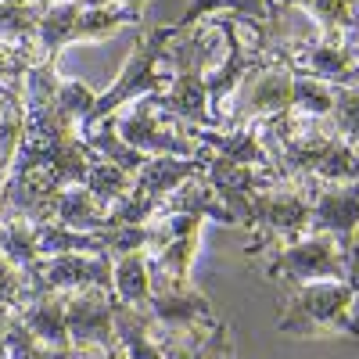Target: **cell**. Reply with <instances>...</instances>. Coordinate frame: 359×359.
<instances>
[{"mask_svg":"<svg viewBox=\"0 0 359 359\" xmlns=\"http://www.w3.org/2000/svg\"><path fill=\"white\" fill-rule=\"evenodd\" d=\"M226 50H230V18H205L191 29L169 25L162 62L172 72V83L158 97L176 118H184L191 126H212L205 76L223 62Z\"/></svg>","mask_w":359,"mask_h":359,"instance_id":"6da1fadb","label":"cell"},{"mask_svg":"<svg viewBox=\"0 0 359 359\" xmlns=\"http://www.w3.org/2000/svg\"><path fill=\"white\" fill-rule=\"evenodd\" d=\"M355 294L359 287L348 280L287 284L277 331L287 338H359V323L352 316Z\"/></svg>","mask_w":359,"mask_h":359,"instance_id":"7a4b0ae2","label":"cell"},{"mask_svg":"<svg viewBox=\"0 0 359 359\" xmlns=\"http://www.w3.org/2000/svg\"><path fill=\"white\" fill-rule=\"evenodd\" d=\"M294 104V72L280 62L277 54L259 50L252 69L241 76L237 90L226 97V104L216 111L212 130H241L255 126L269 115L291 111Z\"/></svg>","mask_w":359,"mask_h":359,"instance_id":"3957f363","label":"cell"},{"mask_svg":"<svg viewBox=\"0 0 359 359\" xmlns=\"http://www.w3.org/2000/svg\"><path fill=\"white\" fill-rule=\"evenodd\" d=\"M313 191L316 184H309V180H280V184L252 194V241L245 255L255 259L306 237L313 216Z\"/></svg>","mask_w":359,"mask_h":359,"instance_id":"277c9868","label":"cell"},{"mask_svg":"<svg viewBox=\"0 0 359 359\" xmlns=\"http://www.w3.org/2000/svg\"><path fill=\"white\" fill-rule=\"evenodd\" d=\"M118 137L130 147H137L140 155H180V158H194L205 147L194 140L191 123L176 118L158 94H144L130 101L126 108L115 111Z\"/></svg>","mask_w":359,"mask_h":359,"instance_id":"5b68a950","label":"cell"},{"mask_svg":"<svg viewBox=\"0 0 359 359\" xmlns=\"http://www.w3.org/2000/svg\"><path fill=\"white\" fill-rule=\"evenodd\" d=\"M140 15L130 8H79L72 0L62 4H43L40 22H36V47L43 62H57L69 43H86V40H104L115 29L137 25Z\"/></svg>","mask_w":359,"mask_h":359,"instance_id":"8992f818","label":"cell"},{"mask_svg":"<svg viewBox=\"0 0 359 359\" xmlns=\"http://www.w3.org/2000/svg\"><path fill=\"white\" fill-rule=\"evenodd\" d=\"M165 40H169V25H158V29H151V36L137 40V47L126 57L123 72L115 76V83L104 90V94H97L94 111H90L79 126L97 123V118H104V115H115L118 108H126L130 101H137L144 94H165L169 83H172V72L162 62Z\"/></svg>","mask_w":359,"mask_h":359,"instance_id":"52a82bcc","label":"cell"},{"mask_svg":"<svg viewBox=\"0 0 359 359\" xmlns=\"http://www.w3.org/2000/svg\"><path fill=\"white\" fill-rule=\"evenodd\" d=\"M262 277L284 280V284H309V280H348L345 269V248L327 233H306L298 241L266 252Z\"/></svg>","mask_w":359,"mask_h":359,"instance_id":"ba28073f","label":"cell"},{"mask_svg":"<svg viewBox=\"0 0 359 359\" xmlns=\"http://www.w3.org/2000/svg\"><path fill=\"white\" fill-rule=\"evenodd\" d=\"M29 294L40 291H83V287H101L111 291V255L108 252H65V255H47L33 269H25ZM115 294V291H111Z\"/></svg>","mask_w":359,"mask_h":359,"instance_id":"9c48e42d","label":"cell"},{"mask_svg":"<svg viewBox=\"0 0 359 359\" xmlns=\"http://www.w3.org/2000/svg\"><path fill=\"white\" fill-rule=\"evenodd\" d=\"M65 323L72 348H111L115 345V294L101 287L65 291Z\"/></svg>","mask_w":359,"mask_h":359,"instance_id":"30bf717a","label":"cell"},{"mask_svg":"<svg viewBox=\"0 0 359 359\" xmlns=\"http://www.w3.org/2000/svg\"><path fill=\"white\" fill-rule=\"evenodd\" d=\"M65 184L47 169H25L8 172L4 180V198H0V216L4 219H25V223H50L54 219V201Z\"/></svg>","mask_w":359,"mask_h":359,"instance_id":"8fae6325","label":"cell"},{"mask_svg":"<svg viewBox=\"0 0 359 359\" xmlns=\"http://www.w3.org/2000/svg\"><path fill=\"white\" fill-rule=\"evenodd\" d=\"M277 57L298 76H316L327 83H341L348 72H355V54L352 47L341 40H327V36H309V40H294L284 50H277Z\"/></svg>","mask_w":359,"mask_h":359,"instance_id":"7c38bea8","label":"cell"},{"mask_svg":"<svg viewBox=\"0 0 359 359\" xmlns=\"http://www.w3.org/2000/svg\"><path fill=\"white\" fill-rule=\"evenodd\" d=\"M355 226H359V180H352V184H316L309 233L334 237L348 252Z\"/></svg>","mask_w":359,"mask_h":359,"instance_id":"4fadbf2b","label":"cell"},{"mask_svg":"<svg viewBox=\"0 0 359 359\" xmlns=\"http://www.w3.org/2000/svg\"><path fill=\"white\" fill-rule=\"evenodd\" d=\"M147 309L155 316V327H165V331H187V327H198V323H216L212 302H208V294L194 287V280L151 284Z\"/></svg>","mask_w":359,"mask_h":359,"instance_id":"5bb4252c","label":"cell"},{"mask_svg":"<svg viewBox=\"0 0 359 359\" xmlns=\"http://www.w3.org/2000/svg\"><path fill=\"white\" fill-rule=\"evenodd\" d=\"M155 341L162 348V359H233L230 355V331L219 320L187 327V331L155 327Z\"/></svg>","mask_w":359,"mask_h":359,"instance_id":"9a60e30c","label":"cell"},{"mask_svg":"<svg viewBox=\"0 0 359 359\" xmlns=\"http://www.w3.org/2000/svg\"><path fill=\"white\" fill-rule=\"evenodd\" d=\"M15 313H18V320H22L40 341H47V345H54V348H72L69 323H65V291L29 294Z\"/></svg>","mask_w":359,"mask_h":359,"instance_id":"2e32d148","label":"cell"},{"mask_svg":"<svg viewBox=\"0 0 359 359\" xmlns=\"http://www.w3.org/2000/svg\"><path fill=\"white\" fill-rule=\"evenodd\" d=\"M194 130V140L226 162H237V165H266L273 169L269 162V151L259 140V130L255 126H241V130H212V126H191Z\"/></svg>","mask_w":359,"mask_h":359,"instance_id":"e0dca14e","label":"cell"},{"mask_svg":"<svg viewBox=\"0 0 359 359\" xmlns=\"http://www.w3.org/2000/svg\"><path fill=\"white\" fill-rule=\"evenodd\" d=\"M115 345L130 359H162V348L155 341V316L147 306H126L115 302Z\"/></svg>","mask_w":359,"mask_h":359,"instance_id":"ac0fdd59","label":"cell"},{"mask_svg":"<svg viewBox=\"0 0 359 359\" xmlns=\"http://www.w3.org/2000/svg\"><path fill=\"white\" fill-rule=\"evenodd\" d=\"M54 219L65 223L72 230H83V233H101L111 226V216L108 208L90 194L83 184H65L57 191V201H54Z\"/></svg>","mask_w":359,"mask_h":359,"instance_id":"d6986e66","label":"cell"},{"mask_svg":"<svg viewBox=\"0 0 359 359\" xmlns=\"http://www.w3.org/2000/svg\"><path fill=\"white\" fill-rule=\"evenodd\" d=\"M79 137H83V144H86L97 158H104V162H111V165H118V169H126V172H137V169L144 165V158H147V155H140L137 147H130L123 137H118L115 115H104V118H97V123L79 126Z\"/></svg>","mask_w":359,"mask_h":359,"instance_id":"ffe728a7","label":"cell"},{"mask_svg":"<svg viewBox=\"0 0 359 359\" xmlns=\"http://www.w3.org/2000/svg\"><path fill=\"white\" fill-rule=\"evenodd\" d=\"M162 212H191V216H201V219H212V223H226V226H237L233 216H230V208L219 201V194L212 191V184H208L205 176H194L187 180L184 187H180L176 194H169L158 208V216Z\"/></svg>","mask_w":359,"mask_h":359,"instance_id":"44dd1931","label":"cell"},{"mask_svg":"<svg viewBox=\"0 0 359 359\" xmlns=\"http://www.w3.org/2000/svg\"><path fill=\"white\" fill-rule=\"evenodd\" d=\"M280 0H187L184 15L172 25L176 29H191L205 18H248V22H269V11Z\"/></svg>","mask_w":359,"mask_h":359,"instance_id":"7402d4cb","label":"cell"},{"mask_svg":"<svg viewBox=\"0 0 359 359\" xmlns=\"http://www.w3.org/2000/svg\"><path fill=\"white\" fill-rule=\"evenodd\" d=\"M198 248H201V230H194L187 237H176V241L165 245L162 252L147 255V273H151V284H187Z\"/></svg>","mask_w":359,"mask_h":359,"instance_id":"603a6c76","label":"cell"},{"mask_svg":"<svg viewBox=\"0 0 359 359\" xmlns=\"http://www.w3.org/2000/svg\"><path fill=\"white\" fill-rule=\"evenodd\" d=\"M287 8H302L306 18L316 25V33L327 40H341L348 29L359 22L355 0H280Z\"/></svg>","mask_w":359,"mask_h":359,"instance_id":"cb8c5ba5","label":"cell"},{"mask_svg":"<svg viewBox=\"0 0 359 359\" xmlns=\"http://www.w3.org/2000/svg\"><path fill=\"white\" fill-rule=\"evenodd\" d=\"M111 291H115V302H126V306H147V294H151V273H147V252H126L111 259Z\"/></svg>","mask_w":359,"mask_h":359,"instance_id":"d4e9b609","label":"cell"},{"mask_svg":"<svg viewBox=\"0 0 359 359\" xmlns=\"http://www.w3.org/2000/svg\"><path fill=\"white\" fill-rule=\"evenodd\" d=\"M0 334H4V345H8V359H72V348H54V345L40 341L18 320L15 309H8L4 320H0Z\"/></svg>","mask_w":359,"mask_h":359,"instance_id":"484cf974","label":"cell"},{"mask_svg":"<svg viewBox=\"0 0 359 359\" xmlns=\"http://www.w3.org/2000/svg\"><path fill=\"white\" fill-rule=\"evenodd\" d=\"M36 248H40V259L47 255H65V252H104V241L101 233H83V230H72L65 223H36Z\"/></svg>","mask_w":359,"mask_h":359,"instance_id":"4316f807","label":"cell"},{"mask_svg":"<svg viewBox=\"0 0 359 359\" xmlns=\"http://www.w3.org/2000/svg\"><path fill=\"white\" fill-rule=\"evenodd\" d=\"M83 187L94 194L104 208H111L115 201H123V198L133 191V172L118 169V165H111V162H104V158H94V162H90V169H86Z\"/></svg>","mask_w":359,"mask_h":359,"instance_id":"83f0119b","label":"cell"},{"mask_svg":"<svg viewBox=\"0 0 359 359\" xmlns=\"http://www.w3.org/2000/svg\"><path fill=\"white\" fill-rule=\"evenodd\" d=\"M331 90H334V108H331L334 133L359 144V69L348 72L341 83H331Z\"/></svg>","mask_w":359,"mask_h":359,"instance_id":"f1b7e54d","label":"cell"},{"mask_svg":"<svg viewBox=\"0 0 359 359\" xmlns=\"http://www.w3.org/2000/svg\"><path fill=\"white\" fill-rule=\"evenodd\" d=\"M0 252H4L18 269H33L40 262L36 226L25 223V219H4L0 216Z\"/></svg>","mask_w":359,"mask_h":359,"instance_id":"f546056e","label":"cell"},{"mask_svg":"<svg viewBox=\"0 0 359 359\" xmlns=\"http://www.w3.org/2000/svg\"><path fill=\"white\" fill-rule=\"evenodd\" d=\"M40 0L36 4H4L0 0V40L8 43H36V22H40Z\"/></svg>","mask_w":359,"mask_h":359,"instance_id":"4dcf8cb0","label":"cell"},{"mask_svg":"<svg viewBox=\"0 0 359 359\" xmlns=\"http://www.w3.org/2000/svg\"><path fill=\"white\" fill-rule=\"evenodd\" d=\"M331 108H334L331 83L316 79V76H298L294 72V104H291V111L316 115V118H331Z\"/></svg>","mask_w":359,"mask_h":359,"instance_id":"1f68e13d","label":"cell"},{"mask_svg":"<svg viewBox=\"0 0 359 359\" xmlns=\"http://www.w3.org/2000/svg\"><path fill=\"white\" fill-rule=\"evenodd\" d=\"M36 62H43L36 43H8V40H0V83L25 76Z\"/></svg>","mask_w":359,"mask_h":359,"instance_id":"d6a6232c","label":"cell"},{"mask_svg":"<svg viewBox=\"0 0 359 359\" xmlns=\"http://www.w3.org/2000/svg\"><path fill=\"white\" fill-rule=\"evenodd\" d=\"M57 101H62V108L76 118V123H83V118L94 111L97 94H94V90H90L86 83H79V79H65V76H62V83H57Z\"/></svg>","mask_w":359,"mask_h":359,"instance_id":"836d02e7","label":"cell"},{"mask_svg":"<svg viewBox=\"0 0 359 359\" xmlns=\"http://www.w3.org/2000/svg\"><path fill=\"white\" fill-rule=\"evenodd\" d=\"M25 291H29L25 269H18L4 252H0V306H4V309H18L25 302Z\"/></svg>","mask_w":359,"mask_h":359,"instance_id":"e575fe53","label":"cell"},{"mask_svg":"<svg viewBox=\"0 0 359 359\" xmlns=\"http://www.w3.org/2000/svg\"><path fill=\"white\" fill-rule=\"evenodd\" d=\"M101 241H104V252L111 259H118V255L147 245V226H108V230H101Z\"/></svg>","mask_w":359,"mask_h":359,"instance_id":"d590c367","label":"cell"},{"mask_svg":"<svg viewBox=\"0 0 359 359\" xmlns=\"http://www.w3.org/2000/svg\"><path fill=\"white\" fill-rule=\"evenodd\" d=\"M345 269H348V284L359 287V226H355L352 245H348V252H345Z\"/></svg>","mask_w":359,"mask_h":359,"instance_id":"8d00e7d4","label":"cell"},{"mask_svg":"<svg viewBox=\"0 0 359 359\" xmlns=\"http://www.w3.org/2000/svg\"><path fill=\"white\" fill-rule=\"evenodd\" d=\"M72 359H130L118 345L111 348H72Z\"/></svg>","mask_w":359,"mask_h":359,"instance_id":"74e56055","label":"cell"},{"mask_svg":"<svg viewBox=\"0 0 359 359\" xmlns=\"http://www.w3.org/2000/svg\"><path fill=\"white\" fill-rule=\"evenodd\" d=\"M79 8H126V0H72Z\"/></svg>","mask_w":359,"mask_h":359,"instance_id":"f35d334b","label":"cell"},{"mask_svg":"<svg viewBox=\"0 0 359 359\" xmlns=\"http://www.w3.org/2000/svg\"><path fill=\"white\" fill-rule=\"evenodd\" d=\"M345 43L352 47V54H355V65H359V22L348 29V33H345Z\"/></svg>","mask_w":359,"mask_h":359,"instance_id":"ab89813d","label":"cell"},{"mask_svg":"<svg viewBox=\"0 0 359 359\" xmlns=\"http://www.w3.org/2000/svg\"><path fill=\"white\" fill-rule=\"evenodd\" d=\"M4 313H8V309L0 306V320H4ZM0 359H8V345H4V334H0Z\"/></svg>","mask_w":359,"mask_h":359,"instance_id":"60d3db41","label":"cell"},{"mask_svg":"<svg viewBox=\"0 0 359 359\" xmlns=\"http://www.w3.org/2000/svg\"><path fill=\"white\" fill-rule=\"evenodd\" d=\"M126 8H130V11H137V15H140V11H144V0H126Z\"/></svg>","mask_w":359,"mask_h":359,"instance_id":"b9f144b4","label":"cell"},{"mask_svg":"<svg viewBox=\"0 0 359 359\" xmlns=\"http://www.w3.org/2000/svg\"><path fill=\"white\" fill-rule=\"evenodd\" d=\"M4 4H36V0H4Z\"/></svg>","mask_w":359,"mask_h":359,"instance_id":"7bdbcfd3","label":"cell"},{"mask_svg":"<svg viewBox=\"0 0 359 359\" xmlns=\"http://www.w3.org/2000/svg\"><path fill=\"white\" fill-rule=\"evenodd\" d=\"M4 180H8V176H0V198H4Z\"/></svg>","mask_w":359,"mask_h":359,"instance_id":"ee69618b","label":"cell"},{"mask_svg":"<svg viewBox=\"0 0 359 359\" xmlns=\"http://www.w3.org/2000/svg\"><path fill=\"white\" fill-rule=\"evenodd\" d=\"M355 155H359V144H355Z\"/></svg>","mask_w":359,"mask_h":359,"instance_id":"f6af8a7d","label":"cell"},{"mask_svg":"<svg viewBox=\"0 0 359 359\" xmlns=\"http://www.w3.org/2000/svg\"><path fill=\"white\" fill-rule=\"evenodd\" d=\"M0 176H4V172H0Z\"/></svg>","mask_w":359,"mask_h":359,"instance_id":"bcb514c9","label":"cell"},{"mask_svg":"<svg viewBox=\"0 0 359 359\" xmlns=\"http://www.w3.org/2000/svg\"><path fill=\"white\" fill-rule=\"evenodd\" d=\"M355 4H359V0H355Z\"/></svg>","mask_w":359,"mask_h":359,"instance_id":"7dc6e473","label":"cell"}]
</instances>
